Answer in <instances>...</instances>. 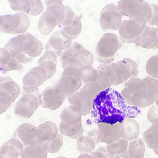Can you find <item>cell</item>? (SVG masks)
<instances>
[{"instance_id":"cell-44","label":"cell","mask_w":158,"mask_h":158,"mask_svg":"<svg viewBox=\"0 0 158 158\" xmlns=\"http://www.w3.org/2000/svg\"><path fill=\"white\" fill-rule=\"evenodd\" d=\"M97 158H111L108 154L106 147H100L96 149L93 153Z\"/></svg>"},{"instance_id":"cell-3","label":"cell","mask_w":158,"mask_h":158,"mask_svg":"<svg viewBox=\"0 0 158 158\" xmlns=\"http://www.w3.org/2000/svg\"><path fill=\"white\" fill-rule=\"evenodd\" d=\"M4 48L23 64L40 56L43 50L41 41L29 32L11 38Z\"/></svg>"},{"instance_id":"cell-16","label":"cell","mask_w":158,"mask_h":158,"mask_svg":"<svg viewBox=\"0 0 158 158\" xmlns=\"http://www.w3.org/2000/svg\"><path fill=\"white\" fill-rule=\"evenodd\" d=\"M97 125L100 134L101 142L109 145L119 141L123 137L125 129L123 123H100Z\"/></svg>"},{"instance_id":"cell-9","label":"cell","mask_w":158,"mask_h":158,"mask_svg":"<svg viewBox=\"0 0 158 158\" xmlns=\"http://www.w3.org/2000/svg\"><path fill=\"white\" fill-rule=\"evenodd\" d=\"M28 16L22 13L0 16V29L4 34L22 35L27 33L30 27Z\"/></svg>"},{"instance_id":"cell-11","label":"cell","mask_w":158,"mask_h":158,"mask_svg":"<svg viewBox=\"0 0 158 158\" xmlns=\"http://www.w3.org/2000/svg\"><path fill=\"white\" fill-rule=\"evenodd\" d=\"M20 93L19 84L9 77L0 78V113L3 114L14 103Z\"/></svg>"},{"instance_id":"cell-30","label":"cell","mask_w":158,"mask_h":158,"mask_svg":"<svg viewBox=\"0 0 158 158\" xmlns=\"http://www.w3.org/2000/svg\"><path fill=\"white\" fill-rule=\"evenodd\" d=\"M146 145L142 139L137 138L128 143V151L123 158H144Z\"/></svg>"},{"instance_id":"cell-25","label":"cell","mask_w":158,"mask_h":158,"mask_svg":"<svg viewBox=\"0 0 158 158\" xmlns=\"http://www.w3.org/2000/svg\"><path fill=\"white\" fill-rule=\"evenodd\" d=\"M0 69L2 72L19 71L23 68V64L20 63L15 57L13 56L11 52L5 48L0 49Z\"/></svg>"},{"instance_id":"cell-38","label":"cell","mask_w":158,"mask_h":158,"mask_svg":"<svg viewBox=\"0 0 158 158\" xmlns=\"http://www.w3.org/2000/svg\"><path fill=\"white\" fill-rule=\"evenodd\" d=\"M143 141L146 146L154 150L158 148V137L155 136L152 132L149 127L143 134Z\"/></svg>"},{"instance_id":"cell-10","label":"cell","mask_w":158,"mask_h":158,"mask_svg":"<svg viewBox=\"0 0 158 158\" xmlns=\"http://www.w3.org/2000/svg\"><path fill=\"white\" fill-rule=\"evenodd\" d=\"M41 93L38 89L27 91L17 101L14 113L19 117L29 119L41 106Z\"/></svg>"},{"instance_id":"cell-47","label":"cell","mask_w":158,"mask_h":158,"mask_svg":"<svg viewBox=\"0 0 158 158\" xmlns=\"http://www.w3.org/2000/svg\"><path fill=\"white\" fill-rule=\"evenodd\" d=\"M152 151H153V152H154V154H156L157 156H158V148H157V149H156L152 150Z\"/></svg>"},{"instance_id":"cell-20","label":"cell","mask_w":158,"mask_h":158,"mask_svg":"<svg viewBox=\"0 0 158 158\" xmlns=\"http://www.w3.org/2000/svg\"><path fill=\"white\" fill-rule=\"evenodd\" d=\"M13 137L20 140L24 147L35 144L39 142L37 127L29 123H22L15 130Z\"/></svg>"},{"instance_id":"cell-1","label":"cell","mask_w":158,"mask_h":158,"mask_svg":"<svg viewBox=\"0 0 158 158\" xmlns=\"http://www.w3.org/2000/svg\"><path fill=\"white\" fill-rule=\"evenodd\" d=\"M140 112L139 108L127 104L121 93L109 88L93 99L90 118L97 125L114 124L122 123L127 118H135Z\"/></svg>"},{"instance_id":"cell-24","label":"cell","mask_w":158,"mask_h":158,"mask_svg":"<svg viewBox=\"0 0 158 158\" xmlns=\"http://www.w3.org/2000/svg\"><path fill=\"white\" fill-rule=\"evenodd\" d=\"M24 148L20 140L12 137L2 145L0 149V158H19L22 154Z\"/></svg>"},{"instance_id":"cell-27","label":"cell","mask_w":158,"mask_h":158,"mask_svg":"<svg viewBox=\"0 0 158 158\" xmlns=\"http://www.w3.org/2000/svg\"><path fill=\"white\" fill-rule=\"evenodd\" d=\"M98 72V81L100 82L106 89L114 86L116 81V75L111 64H101L97 67Z\"/></svg>"},{"instance_id":"cell-43","label":"cell","mask_w":158,"mask_h":158,"mask_svg":"<svg viewBox=\"0 0 158 158\" xmlns=\"http://www.w3.org/2000/svg\"><path fill=\"white\" fill-rule=\"evenodd\" d=\"M147 117L148 120L151 123H154L158 121V106L156 104H154L152 105V106L148 111Z\"/></svg>"},{"instance_id":"cell-29","label":"cell","mask_w":158,"mask_h":158,"mask_svg":"<svg viewBox=\"0 0 158 158\" xmlns=\"http://www.w3.org/2000/svg\"><path fill=\"white\" fill-rule=\"evenodd\" d=\"M48 154L45 143L38 142L35 144L25 147L20 158H47Z\"/></svg>"},{"instance_id":"cell-35","label":"cell","mask_w":158,"mask_h":158,"mask_svg":"<svg viewBox=\"0 0 158 158\" xmlns=\"http://www.w3.org/2000/svg\"><path fill=\"white\" fill-rule=\"evenodd\" d=\"M82 73V80L83 84L96 82L98 78V72L92 65L85 66L80 69Z\"/></svg>"},{"instance_id":"cell-32","label":"cell","mask_w":158,"mask_h":158,"mask_svg":"<svg viewBox=\"0 0 158 158\" xmlns=\"http://www.w3.org/2000/svg\"><path fill=\"white\" fill-rule=\"evenodd\" d=\"M125 134L123 139L128 142L139 138L140 134V124L134 118H127L123 122Z\"/></svg>"},{"instance_id":"cell-33","label":"cell","mask_w":158,"mask_h":158,"mask_svg":"<svg viewBox=\"0 0 158 158\" xmlns=\"http://www.w3.org/2000/svg\"><path fill=\"white\" fill-rule=\"evenodd\" d=\"M129 142L122 139L115 143L106 145V148L111 158H123L127 154Z\"/></svg>"},{"instance_id":"cell-21","label":"cell","mask_w":158,"mask_h":158,"mask_svg":"<svg viewBox=\"0 0 158 158\" xmlns=\"http://www.w3.org/2000/svg\"><path fill=\"white\" fill-rule=\"evenodd\" d=\"M100 142V134L97 128L79 137L77 140V148L81 154H90L96 149V145Z\"/></svg>"},{"instance_id":"cell-41","label":"cell","mask_w":158,"mask_h":158,"mask_svg":"<svg viewBox=\"0 0 158 158\" xmlns=\"http://www.w3.org/2000/svg\"><path fill=\"white\" fill-rule=\"evenodd\" d=\"M40 64L43 66L44 69H46V70L47 71V73H48V77H49V79H50L51 78H52L55 75V74L56 72V69H57L56 63H54L53 61H44Z\"/></svg>"},{"instance_id":"cell-36","label":"cell","mask_w":158,"mask_h":158,"mask_svg":"<svg viewBox=\"0 0 158 158\" xmlns=\"http://www.w3.org/2000/svg\"><path fill=\"white\" fill-rule=\"evenodd\" d=\"M146 70L149 77L158 80V54L152 56L148 60Z\"/></svg>"},{"instance_id":"cell-46","label":"cell","mask_w":158,"mask_h":158,"mask_svg":"<svg viewBox=\"0 0 158 158\" xmlns=\"http://www.w3.org/2000/svg\"><path fill=\"white\" fill-rule=\"evenodd\" d=\"M77 158H97V157L92 153L90 154L85 153V154H81Z\"/></svg>"},{"instance_id":"cell-12","label":"cell","mask_w":158,"mask_h":158,"mask_svg":"<svg viewBox=\"0 0 158 158\" xmlns=\"http://www.w3.org/2000/svg\"><path fill=\"white\" fill-rule=\"evenodd\" d=\"M147 23L142 21L127 19L123 21L118 29L122 41L127 44H137Z\"/></svg>"},{"instance_id":"cell-34","label":"cell","mask_w":158,"mask_h":158,"mask_svg":"<svg viewBox=\"0 0 158 158\" xmlns=\"http://www.w3.org/2000/svg\"><path fill=\"white\" fill-rule=\"evenodd\" d=\"M82 114L70 105L64 108L60 114V122L69 125H75L82 122Z\"/></svg>"},{"instance_id":"cell-14","label":"cell","mask_w":158,"mask_h":158,"mask_svg":"<svg viewBox=\"0 0 158 158\" xmlns=\"http://www.w3.org/2000/svg\"><path fill=\"white\" fill-rule=\"evenodd\" d=\"M114 69L116 81L114 86L125 83L129 79L138 77L139 71L137 63L132 59L125 58L111 63Z\"/></svg>"},{"instance_id":"cell-28","label":"cell","mask_w":158,"mask_h":158,"mask_svg":"<svg viewBox=\"0 0 158 158\" xmlns=\"http://www.w3.org/2000/svg\"><path fill=\"white\" fill-rule=\"evenodd\" d=\"M82 30V23L81 18L78 15H75V17L73 22L67 26H62L60 31L63 37L70 41H73L81 35Z\"/></svg>"},{"instance_id":"cell-15","label":"cell","mask_w":158,"mask_h":158,"mask_svg":"<svg viewBox=\"0 0 158 158\" xmlns=\"http://www.w3.org/2000/svg\"><path fill=\"white\" fill-rule=\"evenodd\" d=\"M48 80L49 79L47 71L42 64H38L23 76L22 78L23 89L25 92L36 90Z\"/></svg>"},{"instance_id":"cell-23","label":"cell","mask_w":158,"mask_h":158,"mask_svg":"<svg viewBox=\"0 0 158 158\" xmlns=\"http://www.w3.org/2000/svg\"><path fill=\"white\" fill-rule=\"evenodd\" d=\"M136 45L147 49H158V27L147 25Z\"/></svg>"},{"instance_id":"cell-19","label":"cell","mask_w":158,"mask_h":158,"mask_svg":"<svg viewBox=\"0 0 158 158\" xmlns=\"http://www.w3.org/2000/svg\"><path fill=\"white\" fill-rule=\"evenodd\" d=\"M10 8L18 13L31 16H38L44 12V6L40 0H10Z\"/></svg>"},{"instance_id":"cell-13","label":"cell","mask_w":158,"mask_h":158,"mask_svg":"<svg viewBox=\"0 0 158 158\" xmlns=\"http://www.w3.org/2000/svg\"><path fill=\"white\" fill-rule=\"evenodd\" d=\"M123 16L117 5L109 3L101 10L99 17V24L103 31H117L123 22Z\"/></svg>"},{"instance_id":"cell-6","label":"cell","mask_w":158,"mask_h":158,"mask_svg":"<svg viewBox=\"0 0 158 158\" xmlns=\"http://www.w3.org/2000/svg\"><path fill=\"white\" fill-rule=\"evenodd\" d=\"M119 35L113 33L104 34L96 46L98 61L103 64H109L113 62L117 51L123 46Z\"/></svg>"},{"instance_id":"cell-22","label":"cell","mask_w":158,"mask_h":158,"mask_svg":"<svg viewBox=\"0 0 158 158\" xmlns=\"http://www.w3.org/2000/svg\"><path fill=\"white\" fill-rule=\"evenodd\" d=\"M73 43V41L69 40V39H67L63 37L60 30L56 31L51 35L45 46L44 50L53 51L58 56H61L62 52L65 49L70 47Z\"/></svg>"},{"instance_id":"cell-8","label":"cell","mask_w":158,"mask_h":158,"mask_svg":"<svg viewBox=\"0 0 158 158\" xmlns=\"http://www.w3.org/2000/svg\"><path fill=\"white\" fill-rule=\"evenodd\" d=\"M55 85L66 97L69 98L84 85L81 69L74 67L64 69L60 78Z\"/></svg>"},{"instance_id":"cell-40","label":"cell","mask_w":158,"mask_h":158,"mask_svg":"<svg viewBox=\"0 0 158 158\" xmlns=\"http://www.w3.org/2000/svg\"><path fill=\"white\" fill-rule=\"evenodd\" d=\"M58 56L56 55V54L55 52H54L53 51H45L43 53V55L41 56V58L39 59L37 63L40 64L44 61H53L54 63L57 64L58 62Z\"/></svg>"},{"instance_id":"cell-39","label":"cell","mask_w":158,"mask_h":158,"mask_svg":"<svg viewBox=\"0 0 158 158\" xmlns=\"http://www.w3.org/2000/svg\"><path fill=\"white\" fill-rule=\"evenodd\" d=\"M75 14L73 10L68 5H65V14L64 19L62 23V26H67L70 25L75 19Z\"/></svg>"},{"instance_id":"cell-17","label":"cell","mask_w":158,"mask_h":158,"mask_svg":"<svg viewBox=\"0 0 158 158\" xmlns=\"http://www.w3.org/2000/svg\"><path fill=\"white\" fill-rule=\"evenodd\" d=\"M67 98L55 84L49 86L41 93V106L49 110H56L61 106Z\"/></svg>"},{"instance_id":"cell-31","label":"cell","mask_w":158,"mask_h":158,"mask_svg":"<svg viewBox=\"0 0 158 158\" xmlns=\"http://www.w3.org/2000/svg\"><path fill=\"white\" fill-rule=\"evenodd\" d=\"M58 128L59 131L63 135L72 139H78L84 135L82 122L75 125H69L60 122Z\"/></svg>"},{"instance_id":"cell-26","label":"cell","mask_w":158,"mask_h":158,"mask_svg":"<svg viewBox=\"0 0 158 158\" xmlns=\"http://www.w3.org/2000/svg\"><path fill=\"white\" fill-rule=\"evenodd\" d=\"M39 142H48L54 139L59 134V128L53 122H45L37 127Z\"/></svg>"},{"instance_id":"cell-5","label":"cell","mask_w":158,"mask_h":158,"mask_svg":"<svg viewBox=\"0 0 158 158\" xmlns=\"http://www.w3.org/2000/svg\"><path fill=\"white\" fill-rule=\"evenodd\" d=\"M61 61L63 69L68 67L81 69L87 65L93 66L94 56L82 44L73 42L70 47L62 52Z\"/></svg>"},{"instance_id":"cell-4","label":"cell","mask_w":158,"mask_h":158,"mask_svg":"<svg viewBox=\"0 0 158 158\" xmlns=\"http://www.w3.org/2000/svg\"><path fill=\"white\" fill-rule=\"evenodd\" d=\"M44 5L46 8L38 20L37 28L41 35L47 36L63 22L65 5L60 0H48Z\"/></svg>"},{"instance_id":"cell-37","label":"cell","mask_w":158,"mask_h":158,"mask_svg":"<svg viewBox=\"0 0 158 158\" xmlns=\"http://www.w3.org/2000/svg\"><path fill=\"white\" fill-rule=\"evenodd\" d=\"M44 143L48 152L55 154L58 152L62 148L63 146V138L61 135L58 134L54 139Z\"/></svg>"},{"instance_id":"cell-7","label":"cell","mask_w":158,"mask_h":158,"mask_svg":"<svg viewBox=\"0 0 158 158\" xmlns=\"http://www.w3.org/2000/svg\"><path fill=\"white\" fill-rule=\"evenodd\" d=\"M117 6L123 17L128 19L146 22H149L152 16L151 4L143 0H122Z\"/></svg>"},{"instance_id":"cell-42","label":"cell","mask_w":158,"mask_h":158,"mask_svg":"<svg viewBox=\"0 0 158 158\" xmlns=\"http://www.w3.org/2000/svg\"><path fill=\"white\" fill-rule=\"evenodd\" d=\"M152 8V16L147 25L158 27V5L151 4Z\"/></svg>"},{"instance_id":"cell-45","label":"cell","mask_w":158,"mask_h":158,"mask_svg":"<svg viewBox=\"0 0 158 158\" xmlns=\"http://www.w3.org/2000/svg\"><path fill=\"white\" fill-rule=\"evenodd\" d=\"M149 128L151 132L156 137H158V121L152 123V125L149 127Z\"/></svg>"},{"instance_id":"cell-48","label":"cell","mask_w":158,"mask_h":158,"mask_svg":"<svg viewBox=\"0 0 158 158\" xmlns=\"http://www.w3.org/2000/svg\"><path fill=\"white\" fill-rule=\"evenodd\" d=\"M56 158H67V157H64V156H58V157H56Z\"/></svg>"},{"instance_id":"cell-18","label":"cell","mask_w":158,"mask_h":158,"mask_svg":"<svg viewBox=\"0 0 158 158\" xmlns=\"http://www.w3.org/2000/svg\"><path fill=\"white\" fill-rule=\"evenodd\" d=\"M94 98L82 87L68 98L70 105L80 113L82 116L90 114Z\"/></svg>"},{"instance_id":"cell-2","label":"cell","mask_w":158,"mask_h":158,"mask_svg":"<svg viewBox=\"0 0 158 158\" xmlns=\"http://www.w3.org/2000/svg\"><path fill=\"white\" fill-rule=\"evenodd\" d=\"M121 94L129 106L148 108L158 98V80L149 76L131 78L125 83Z\"/></svg>"}]
</instances>
